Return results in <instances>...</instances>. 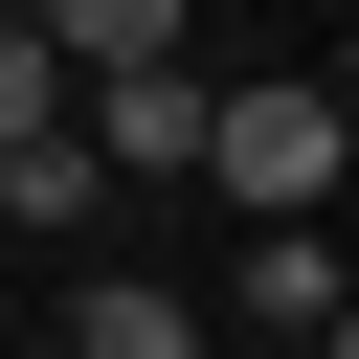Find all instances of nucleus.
Here are the masks:
<instances>
[{"mask_svg":"<svg viewBox=\"0 0 359 359\" xmlns=\"http://www.w3.org/2000/svg\"><path fill=\"white\" fill-rule=\"evenodd\" d=\"M202 180L269 202V224H314V202H337V67H314V90H202Z\"/></svg>","mask_w":359,"mask_h":359,"instance_id":"1","label":"nucleus"},{"mask_svg":"<svg viewBox=\"0 0 359 359\" xmlns=\"http://www.w3.org/2000/svg\"><path fill=\"white\" fill-rule=\"evenodd\" d=\"M67 135H90V180H202V67L157 45V67H67Z\"/></svg>","mask_w":359,"mask_h":359,"instance_id":"2","label":"nucleus"},{"mask_svg":"<svg viewBox=\"0 0 359 359\" xmlns=\"http://www.w3.org/2000/svg\"><path fill=\"white\" fill-rule=\"evenodd\" d=\"M247 337H269V359L359 337V314H337V247H314V224H269V247H247Z\"/></svg>","mask_w":359,"mask_h":359,"instance_id":"3","label":"nucleus"},{"mask_svg":"<svg viewBox=\"0 0 359 359\" xmlns=\"http://www.w3.org/2000/svg\"><path fill=\"white\" fill-rule=\"evenodd\" d=\"M22 22H45L67 67H157V45H180V0H22Z\"/></svg>","mask_w":359,"mask_h":359,"instance_id":"4","label":"nucleus"},{"mask_svg":"<svg viewBox=\"0 0 359 359\" xmlns=\"http://www.w3.org/2000/svg\"><path fill=\"white\" fill-rule=\"evenodd\" d=\"M45 135H67V45H45V22H0V157H45Z\"/></svg>","mask_w":359,"mask_h":359,"instance_id":"5","label":"nucleus"},{"mask_svg":"<svg viewBox=\"0 0 359 359\" xmlns=\"http://www.w3.org/2000/svg\"><path fill=\"white\" fill-rule=\"evenodd\" d=\"M112 180H90V135H45V157H0V224H90Z\"/></svg>","mask_w":359,"mask_h":359,"instance_id":"6","label":"nucleus"},{"mask_svg":"<svg viewBox=\"0 0 359 359\" xmlns=\"http://www.w3.org/2000/svg\"><path fill=\"white\" fill-rule=\"evenodd\" d=\"M202 359H269V337H202Z\"/></svg>","mask_w":359,"mask_h":359,"instance_id":"7","label":"nucleus"},{"mask_svg":"<svg viewBox=\"0 0 359 359\" xmlns=\"http://www.w3.org/2000/svg\"><path fill=\"white\" fill-rule=\"evenodd\" d=\"M0 247H22V224H0Z\"/></svg>","mask_w":359,"mask_h":359,"instance_id":"8","label":"nucleus"},{"mask_svg":"<svg viewBox=\"0 0 359 359\" xmlns=\"http://www.w3.org/2000/svg\"><path fill=\"white\" fill-rule=\"evenodd\" d=\"M0 22H22V0H0Z\"/></svg>","mask_w":359,"mask_h":359,"instance_id":"9","label":"nucleus"}]
</instances>
